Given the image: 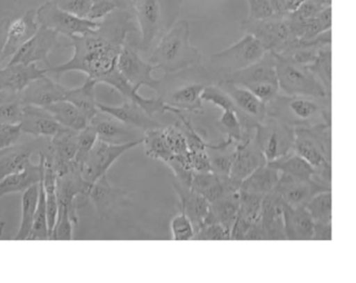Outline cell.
<instances>
[{"mask_svg": "<svg viewBox=\"0 0 356 283\" xmlns=\"http://www.w3.org/2000/svg\"><path fill=\"white\" fill-rule=\"evenodd\" d=\"M37 64H8L0 70V95H18L30 83L47 76Z\"/></svg>", "mask_w": 356, "mask_h": 283, "instance_id": "cell-20", "label": "cell"}, {"mask_svg": "<svg viewBox=\"0 0 356 283\" xmlns=\"http://www.w3.org/2000/svg\"><path fill=\"white\" fill-rule=\"evenodd\" d=\"M274 54L279 89L286 95L331 99L322 83L307 65L298 63L287 56Z\"/></svg>", "mask_w": 356, "mask_h": 283, "instance_id": "cell-5", "label": "cell"}, {"mask_svg": "<svg viewBox=\"0 0 356 283\" xmlns=\"http://www.w3.org/2000/svg\"><path fill=\"white\" fill-rule=\"evenodd\" d=\"M168 0H135L134 10L138 31L140 32L139 51H147L153 47L156 40H159L162 35L170 28L166 17L170 7Z\"/></svg>", "mask_w": 356, "mask_h": 283, "instance_id": "cell-8", "label": "cell"}, {"mask_svg": "<svg viewBox=\"0 0 356 283\" xmlns=\"http://www.w3.org/2000/svg\"><path fill=\"white\" fill-rule=\"evenodd\" d=\"M293 152L314 168L312 181L331 191V124L295 129Z\"/></svg>", "mask_w": 356, "mask_h": 283, "instance_id": "cell-4", "label": "cell"}, {"mask_svg": "<svg viewBox=\"0 0 356 283\" xmlns=\"http://www.w3.org/2000/svg\"><path fill=\"white\" fill-rule=\"evenodd\" d=\"M36 143H17L0 149V181L9 175L22 172L31 163Z\"/></svg>", "mask_w": 356, "mask_h": 283, "instance_id": "cell-30", "label": "cell"}, {"mask_svg": "<svg viewBox=\"0 0 356 283\" xmlns=\"http://www.w3.org/2000/svg\"><path fill=\"white\" fill-rule=\"evenodd\" d=\"M266 163V158L256 145L254 137L250 140L235 143L229 178L239 186L256 168Z\"/></svg>", "mask_w": 356, "mask_h": 283, "instance_id": "cell-19", "label": "cell"}, {"mask_svg": "<svg viewBox=\"0 0 356 283\" xmlns=\"http://www.w3.org/2000/svg\"><path fill=\"white\" fill-rule=\"evenodd\" d=\"M22 134L19 124H0V149L17 143Z\"/></svg>", "mask_w": 356, "mask_h": 283, "instance_id": "cell-52", "label": "cell"}, {"mask_svg": "<svg viewBox=\"0 0 356 283\" xmlns=\"http://www.w3.org/2000/svg\"><path fill=\"white\" fill-rule=\"evenodd\" d=\"M90 185L83 180L81 175V164L72 161L67 172L57 177L58 206L68 210L70 218L74 225L78 224V197L89 200ZM58 207V208H59Z\"/></svg>", "mask_w": 356, "mask_h": 283, "instance_id": "cell-16", "label": "cell"}, {"mask_svg": "<svg viewBox=\"0 0 356 283\" xmlns=\"http://www.w3.org/2000/svg\"><path fill=\"white\" fill-rule=\"evenodd\" d=\"M24 104L18 95H0V124H19Z\"/></svg>", "mask_w": 356, "mask_h": 283, "instance_id": "cell-42", "label": "cell"}, {"mask_svg": "<svg viewBox=\"0 0 356 283\" xmlns=\"http://www.w3.org/2000/svg\"><path fill=\"white\" fill-rule=\"evenodd\" d=\"M238 205V191L228 193L220 199L212 202L210 203L209 212L204 224H220L231 232V229L236 220Z\"/></svg>", "mask_w": 356, "mask_h": 283, "instance_id": "cell-33", "label": "cell"}, {"mask_svg": "<svg viewBox=\"0 0 356 283\" xmlns=\"http://www.w3.org/2000/svg\"><path fill=\"white\" fill-rule=\"evenodd\" d=\"M216 84L227 93L234 104L241 128L255 130L266 118V105L251 91L229 81H218Z\"/></svg>", "mask_w": 356, "mask_h": 283, "instance_id": "cell-15", "label": "cell"}, {"mask_svg": "<svg viewBox=\"0 0 356 283\" xmlns=\"http://www.w3.org/2000/svg\"><path fill=\"white\" fill-rule=\"evenodd\" d=\"M49 239V223H47V205L42 183H39V200L35 212L34 222L28 241H47Z\"/></svg>", "mask_w": 356, "mask_h": 283, "instance_id": "cell-40", "label": "cell"}, {"mask_svg": "<svg viewBox=\"0 0 356 283\" xmlns=\"http://www.w3.org/2000/svg\"><path fill=\"white\" fill-rule=\"evenodd\" d=\"M45 109L60 124L76 132L86 128L89 124L88 118L76 106L65 99L56 102Z\"/></svg>", "mask_w": 356, "mask_h": 283, "instance_id": "cell-35", "label": "cell"}, {"mask_svg": "<svg viewBox=\"0 0 356 283\" xmlns=\"http://www.w3.org/2000/svg\"><path fill=\"white\" fill-rule=\"evenodd\" d=\"M97 135L95 129L88 124L86 128L83 130L79 131L78 137H76V154L74 157V161L78 162L79 164H82L85 158L88 155L89 152L92 149L95 143H97Z\"/></svg>", "mask_w": 356, "mask_h": 283, "instance_id": "cell-47", "label": "cell"}, {"mask_svg": "<svg viewBox=\"0 0 356 283\" xmlns=\"http://www.w3.org/2000/svg\"><path fill=\"white\" fill-rule=\"evenodd\" d=\"M331 239H332L331 224H316L314 223L312 241H331Z\"/></svg>", "mask_w": 356, "mask_h": 283, "instance_id": "cell-54", "label": "cell"}, {"mask_svg": "<svg viewBox=\"0 0 356 283\" xmlns=\"http://www.w3.org/2000/svg\"><path fill=\"white\" fill-rule=\"evenodd\" d=\"M266 163L272 168H276L280 172V174L286 175L291 178L297 179V180L312 181L314 168L295 152L274 160V161L266 162Z\"/></svg>", "mask_w": 356, "mask_h": 283, "instance_id": "cell-36", "label": "cell"}, {"mask_svg": "<svg viewBox=\"0 0 356 283\" xmlns=\"http://www.w3.org/2000/svg\"><path fill=\"white\" fill-rule=\"evenodd\" d=\"M250 13L247 19L266 20L277 16L273 10L270 0H248Z\"/></svg>", "mask_w": 356, "mask_h": 283, "instance_id": "cell-51", "label": "cell"}, {"mask_svg": "<svg viewBox=\"0 0 356 283\" xmlns=\"http://www.w3.org/2000/svg\"><path fill=\"white\" fill-rule=\"evenodd\" d=\"M266 51L261 43L253 36L245 35L234 45L213 54L210 57L206 72L218 76L220 78L218 81L225 80L231 74L257 62Z\"/></svg>", "mask_w": 356, "mask_h": 283, "instance_id": "cell-6", "label": "cell"}, {"mask_svg": "<svg viewBox=\"0 0 356 283\" xmlns=\"http://www.w3.org/2000/svg\"><path fill=\"white\" fill-rule=\"evenodd\" d=\"M202 99L203 102L213 104L216 107L220 108L222 111L224 110H235L236 111L232 99L218 84H210L209 83L202 93Z\"/></svg>", "mask_w": 356, "mask_h": 283, "instance_id": "cell-45", "label": "cell"}, {"mask_svg": "<svg viewBox=\"0 0 356 283\" xmlns=\"http://www.w3.org/2000/svg\"><path fill=\"white\" fill-rule=\"evenodd\" d=\"M97 109L110 114L127 126L138 129L145 133L154 129L163 128L154 116L147 113L138 104L129 99H126L120 106L105 105L97 102Z\"/></svg>", "mask_w": 356, "mask_h": 283, "instance_id": "cell-22", "label": "cell"}, {"mask_svg": "<svg viewBox=\"0 0 356 283\" xmlns=\"http://www.w3.org/2000/svg\"><path fill=\"white\" fill-rule=\"evenodd\" d=\"M283 204L274 191L268 193L262 199L259 218L250 227L245 241H285Z\"/></svg>", "mask_w": 356, "mask_h": 283, "instance_id": "cell-12", "label": "cell"}, {"mask_svg": "<svg viewBox=\"0 0 356 283\" xmlns=\"http://www.w3.org/2000/svg\"><path fill=\"white\" fill-rule=\"evenodd\" d=\"M314 220L305 206L283 204V229L286 241H312Z\"/></svg>", "mask_w": 356, "mask_h": 283, "instance_id": "cell-27", "label": "cell"}, {"mask_svg": "<svg viewBox=\"0 0 356 283\" xmlns=\"http://www.w3.org/2000/svg\"><path fill=\"white\" fill-rule=\"evenodd\" d=\"M241 30L251 35L270 53L283 54L293 42L291 26L287 16H275L266 20L245 19Z\"/></svg>", "mask_w": 356, "mask_h": 283, "instance_id": "cell-9", "label": "cell"}, {"mask_svg": "<svg viewBox=\"0 0 356 283\" xmlns=\"http://www.w3.org/2000/svg\"><path fill=\"white\" fill-rule=\"evenodd\" d=\"M163 128L147 131L143 136V145L147 157L168 164L174 159V153L166 139Z\"/></svg>", "mask_w": 356, "mask_h": 283, "instance_id": "cell-37", "label": "cell"}, {"mask_svg": "<svg viewBox=\"0 0 356 283\" xmlns=\"http://www.w3.org/2000/svg\"><path fill=\"white\" fill-rule=\"evenodd\" d=\"M89 124L97 132V139L109 145H126L135 141H143L145 136L143 131L127 126L110 114L99 110L91 118Z\"/></svg>", "mask_w": 356, "mask_h": 283, "instance_id": "cell-18", "label": "cell"}, {"mask_svg": "<svg viewBox=\"0 0 356 283\" xmlns=\"http://www.w3.org/2000/svg\"><path fill=\"white\" fill-rule=\"evenodd\" d=\"M6 223L0 222V237L3 236V230H5Z\"/></svg>", "mask_w": 356, "mask_h": 283, "instance_id": "cell-56", "label": "cell"}, {"mask_svg": "<svg viewBox=\"0 0 356 283\" xmlns=\"http://www.w3.org/2000/svg\"><path fill=\"white\" fill-rule=\"evenodd\" d=\"M126 191L112 186L107 175L99 178L91 187L88 199L92 202L101 220L109 218L114 208L124 199Z\"/></svg>", "mask_w": 356, "mask_h": 283, "instance_id": "cell-29", "label": "cell"}, {"mask_svg": "<svg viewBox=\"0 0 356 283\" xmlns=\"http://www.w3.org/2000/svg\"><path fill=\"white\" fill-rule=\"evenodd\" d=\"M118 70L124 79L139 91L143 86L149 87L156 92L161 93L164 80H158L153 76L157 68L141 58L138 45L127 39L120 51L118 62Z\"/></svg>", "mask_w": 356, "mask_h": 283, "instance_id": "cell-11", "label": "cell"}, {"mask_svg": "<svg viewBox=\"0 0 356 283\" xmlns=\"http://www.w3.org/2000/svg\"><path fill=\"white\" fill-rule=\"evenodd\" d=\"M280 172L268 163L256 168L239 185L238 191L264 197L274 189L280 178Z\"/></svg>", "mask_w": 356, "mask_h": 283, "instance_id": "cell-31", "label": "cell"}, {"mask_svg": "<svg viewBox=\"0 0 356 283\" xmlns=\"http://www.w3.org/2000/svg\"><path fill=\"white\" fill-rule=\"evenodd\" d=\"M99 83L92 79L87 78L84 84L78 88L67 89L64 99L76 106L90 122L97 113V85Z\"/></svg>", "mask_w": 356, "mask_h": 283, "instance_id": "cell-34", "label": "cell"}, {"mask_svg": "<svg viewBox=\"0 0 356 283\" xmlns=\"http://www.w3.org/2000/svg\"><path fill=\"white\" fill-rule=\"evenodd\" d=\"M225 80L245 87L266 105L280 92L276 61L274 54L270 51H266L257 62L231 74Z\"/></svg>", "mask_w": 356, "mask_h": 283, "instance_id": "cell-7", "label": "cell"}, {"mask_svg": "<svg viewBox=\"0 0 356 283\" xmlns=\"http://www.w3.org/2000/svg\"><path fill=\"white\" fill-rule=\"evenodd\" d=\"M66 90L67 89L65 87L44 76L30 83L18 95V97L24 105L47 108L56 102L64 99Z\"/></svg>", "mask_w": 356, "mask_h": 283, "instance_id": "cell-24", "label": "cell"}, {"mask_svg": "<svg viewBox=\"0 0 356 283\" xmlns=\"http://www.w3.org/2000/svg\"><path fill=\"white\" fill-rule=\"evenodd\" d=\"M209 83L193 82L183 85L172 92L162 93L159 97L164 103L180 112L201 113L203 112L202 93Z\"/></svg>", "mask_w": 356, "mask_h": 283, "instance_id": "cell-26", "label": "cell"}, {"mask_svg": "<svg viewBox=\"0 0 356 283\" xmlns=\"http://www.w3.org/2000/svg\"><path fill=\"white\" fill-rule=\"evenodd\" d=\"M331 57H332L331 45L323 47L318 51L316 60L307 65L308 68L314 72V76L322 83L329 95H331Z\"/></svg>", "mask_w": 356, "mask_h": 283, "instance_id": "cell-41", "label": "cell"}, {"mask_svg": "<svg viewBox=\"0 0 356 283\" xmlns=\"http://www.w3.org/2000/svg\"><path fill=\"white\" fill-rule=\"evenodd\" d=\"M40 159V158H39ZM42 160H39L38 165L31 162L24 170L9 175L0 181V197L10 193H24L35 184H39L42 176Z\"/></svg>", "mask_w": 356, "mask_h": 283, "instance_id": "cell-32", "label": "cell"}, {"mask_svg": "<svg viewBox=\"0 0 356 283\" xmlns=\"http://www.w3.org/2000/svg\"><path fill=\"white\" fill-rule=\"evenodd\" d=\"M195 241H231V232L220 224H203L195 232Z\"/></svg>", "mask_w": 356, "mask_h": 283, "instance_id": "cell-48", "label": "cell"}, {"mask_svg": "<svg viewBox=\"0 0 356 283\" xmlns=\"http://www.w3.org/2000/svg\"><path fill=\"white\" fill-rule=\"evenodd\" d=\"M10 22H11V20L8 19V18L0 20V56H1L3 49H5L6 41H7L8 36V29H9Z\"/></svg>", "mask_w": 356, "mask_h": 283, "instance_id": "cell-55", "label": "cell"}, {"mask_svg": "<svg viewBox=\"0 0 356 283\" xmlns=\"http://www.w3.org/2000/svg\"><path fill=\"white\" fill-rule=\"evenodd\" d=\"M273 191L287 205L293 207L305 206L310 199L321 191H330L316 184L314 181H302L281 174Z\"/></svg>", "mask_w": 356, "mask_h": 283, "instance_id": "cell-21", "label": "cell"}, {"mask_svg": "<svg viewBox=\"0 0 356 283\" xmlns=\"http://www.w3.org/2000/svg\"><path fill=\"white\" fill-rule=\"evenodd\" d=\"M39 26H40L37 22L36 11L34 9L30 10L22 17L10 22L5 49L0 56V64L8 58L13 57L22 49V45L34 36Z\"/></svg>", "mask_w": 356, "mask_h": 283, "instance_id": "cell-25", "label": "cell"}, {"mask_svg": "<svg viewBox=\"0 0 356 283\" xmlns=\"http://www.w3.org/2000/svg\"><path fill=\"white\" fill-rule=\"evenodd\" d=\"M218 127L227 134V137L232 139L235 143H238L243 135V128L235 110H224L218 122Z\"/></svg>", "mask_w": 356, "mask_h": 283, "instance_id": "cell-46", "label": "cell"}, {"mask_svg": "<svg viewBox=\"0 0 356 283\" xmlns=\"http://www.w3.org/2000/svg\"><path fill=\"white\" fill-rule=\"evenodd\" d=\"M74 225L70 213H68V210L64 207L58 208L57 220L54 225L49 239L51 241H72L74 238Z\"/></svg>", "mask_w": 356, "mask_h": 283, "instance_id": "cell-43", "label": "cell"}, {"mask_svg": "<svg viewBox=\"0 0 356 283\" xmlns=\"http://www.w3.org/2000/svg\"><path fill=\"white\" fill-rule=\"evenodd\" d=\"M254 140L266 162L274 161L293 153L295 129L266 116V120L256 127Z\"/></svg>", "mask_w": 356, "mask_h": 283, "instance_id": "cell-10", "label": "cell"}, {"mask_svg": "<svg viewBox=\"0 0 356 283\" xmlns=\"http://www.w3.org/2000/svg\"><path fill=\"white\" fill-rule=\"evenodd\" d=\"M305 0H270L277 16H289L299 9Z\"/></svg>", "mask_w": 356, "mask_h": 283, "instance_id": "cell-53", "label": "cell"}, {"mask_svg": "<svg viewBox=\"0 0 356 283\" xmlns=\"http://www.w3.org/2000/svg\"><path fill=\"white\" fill-rule=\"evenodd\" d=\"M36 18L39 26L56 31L59 35H65L70 39L97 30L101 24V22H91L72 15L58 8L51 0L36 10Z\"/></svg>", "mask_w": 356, "mask_h": 283, "instance_id": "cell-14", "label": "cell"}, {"mask_svg": "<svg viewBox=\"0 0 356 283\" xmlns=\"http://www.w3.org/2000/svg\"><path fill=\"white\" fill-rule=\"evenodd\" d=\"M172 187L180 199L181 210L191 220L197 232L207 218L210 208L209 202L203 195L193 191L191 187L181 184L176 179H172Z\"/></svg>", "mask_w": 356, "mask_h": 283, "instance_id": "cell-28", "label": "cell"}, {"mask_svg": "<svg viewBox=\"0 0 356 283\" xmlns=\"http://www.w3.org/2000/svg\"><path fill=\"white\" fill-rule=\"evenodd\" d=\"M59 34L45 26H39L34 36L22 45V49L11 58L9 64H37L43 62L49 66V55L58 47Z\"/></svg>", "mask_w": 356, "mask_h": 283, "instance_id": "cell-17", "label": "cell"}, {"mask_svg": "<svg viewBox=\"0 0 356 283\" xmlns=\"http://www.w3.org/2000/svg\"><path fill=\"white\" fill-rule=\"evenodd\" d=\"M139 145H143V141H135L126 145H109L97 139L81 164L83 180L92 186L99 178L107 175L108 170L118 158Z\"/></svg>", "mask_w": 356, "mask_h": 283, "instance_id": "cell-13", "label": "cell"}, {"mask_svg": "<svg viewBox=\"0 0 356 283\" xmlns=\"http://www.w3.org/2000/svg\"><path fill=\"white\" fill-rule=\"evenodd\" d=\"M116 9H118V5L112 0H92V6L86 19L95 22H101V20L103 22Z\"/></svg>", "mask_w": 356, "mask_h": 283, "instance_id": "cell-50", "label": "cell"}, {"mask_svg": "<svg viewBox=\"0 0 356 283\" xmlns=\"http://www.w3.org/2000/svg\"><path fill=\"white\" fill-rule=\"evenodd\" d=\"M133 16L124 10L116 9L103 22L97 30L70 38L74 55L61 65H49L47 74H63L68 72H81L87 78L97 83L109 85L129 101L138 104L149 115L172 113V109L158 95L156 97H141L138 91L120 74L118 67V57L131 33L137 32Z\"/></svg>", "mask_w": 356, "mask_h": 283, "instance_id": "cell-1", "label": "cell"}, {"mask_svg": "<svg viewBox=\"0 0 356 283\" xmlns=\"http://www.w3.org/2000/svg\"><path fill=\"white\" fill-rule=\"evenodd\" d=\"M316 224H331L332 222V195L331 191H321L305 205Z\"/></svg>", "mask_w": 356, "mask_h": 283, "instance_id": "cell-39", "label": "cell"}, {"mask_svg": "<svg viewBox=\"0 0 356 283\" xmlns=\"http://www.w3.org/2000/svg\"><path fill=\"white\" fill-rule=\"evenodd\" d=\"M149 62L166 76H177L201 66L202 55L191 43V24L187 20H178L162 35Z\"/></svg>", "mask_w": 356, "mask_h": 283, "instance_id": "cell-2", "label": "cell"}, {"mask_svg": "<svg viewBox=\"0 0 356 283\" xmlns=\"http://www.w3.org/2000/svg\"><path fill=\"white\" fill-rule=\"evenodd\" d=\"M51 1L63 11L83 19H86L92 6V0H51Z\"/></svg>", "mask_w": 356, "mask_h": 283, "instance_id": "cell-49", "label": "cell"}, {"mask_svg": "<svg viewBox=\"0 0 356 283\" xmlns=\"http://www.w3.org/2000/svg\"><path fill=\"white\" fill-rule=\"evenodd\" d=\"M330 99L278 95L266 104V116L293 129L331 124Z\"/></svg>", "mask_w": 356, "mask_h": 283, "instance_id": "cell-3", "label": "cell"}, {"mask_svg": "<svg viewBox=\"0 0 356 283\" xmlns=\"http://www.w3.org/2000/svg\"><path fill=\"white\" fill-rule=\"evenodd\" d=\"M20 129L24 134L35 138H51L64 128L45 108L24 105Z\"/></svg>", "mask_w": 356, "mask_h": 283, "instance_id": "cell-23", "label": "cell"}, {"mask_svg": "<svg viewBox=\"0 0 356 283\" xmlns=\"http://www.w3.org/2000/svg\"><path fill=\"white\" fill-rule=\"evenodd\" d=\"M170 229H172V237L174 241H191L195 237V228H193L191 220L187 218L186 214L182 210H180V212L172 218V223H170Z\"/></svg>", "mask_w": 356, "mask_h": 283, "instance_id": "cell-44", "label": "cell"}, {"mask_svg": "<svg viewBox=\"0 0 356 283\" xmlns=\"http://www.w3.org/2000/svg\"><path fill=\"white\" fill-rule=\"evenodd\" d=\"M39 200V184L33 185L30 188L22 193V213L20 228L14 241H28L34 222L35 212Z\"/></svg>", "mask_w": 356, "mask_h": 283, "instance_id": "cell-38", "label": "cell"}]
</instances>
